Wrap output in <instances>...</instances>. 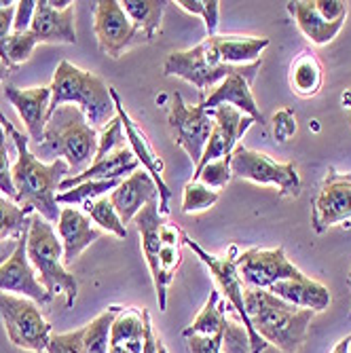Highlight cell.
I'll list each match as a JSON object with an SVG mask.
<instances>
[{
    "mask_svg": "<svg viewBox=\"0 0 351 353\" xmlns=\"http://www.w3.org/2000/svg\"><path fill=\"white\" fill-rule=\"evenodd\" d=\"M0 125H3L9 140H13L17 150V161L11 168L13 186H15L13 201L19 208L41 214L51 224L57 222L61 212V208H57V190L59 184L70 174L68 163L63 159H57L53 163H43L32 152L28 134L15 130V125L5 114H0Z\"/></svg>",
    "mask_w": 351,
    "mask_h": 353,
    "instance_id": "6da1fadb",
    "label": "cell"
},
{
    "mask_svg": "<svg viewBox=\"0 0 351 353\" xmlns=\"http://www.w3.org/2000/svg\"><path fill=\"white\" fill-rule=\"evenodd\" d=\"M243 303L252 328L267 345L281 353H297L305 345L315 315L311 309H299L259 288H243Z\"/></svg>",
    "mask_w": 351,
    "mask_h": 353,
    "instance_id": "7a4b0ae2",
    "label": "cell"
},
{
    "mask_svg": "<svg viewBox=\"0 0 351 353\" xmlns=\"http://www.w3.org/2000/svg\"><path fill=\"white\" fill-rule=\"evenodd\" d=\"M98 138V130H93L87 123L79 106L63 104L47 119L45 138L32 152L37 159H51V163L63 159L70 168V174L79 176L93 163Z\"/></svg>",
    "mask_w": 351,
    "mask_h": 353,
    "instance_id": "3957f363",
    "label": "cell"
},
{
    "mask_svg": "<svg viewBox=\"0 0 351 353\" xmlns=\"http://www.w3.org/2000/svg\"><path fill=\"white\" fill-rule=\"evenodd\" d=\"M49 89V117L63 104H74L81 108L93 130L100 132L117 117L114 102L110 98V85H106L102 77L74 66L68 59L57 63Z\"/></svg>",
    "mask_w": 351,
    "mask_h": 353,
    "instance_id": "277c9868",
    "label": "cell"
},
{
    "mask_svg": "<svg viewBox=\"0 0 351 353\" xmlns=\"http://www.w3.org/2000/svg\"><path fill=\"white\" fill-rule=\"evenodd\" d=\"M26 252L41 285L51 296L61 294L66 299V309H72L79 296V281L63 265V248L53 224L37 212L30 216Z\"/></svg>",
    "mask_w": 351,
    "mask_h": 353,
    "instance_id": "5b68a950",
    "label": "cell"
},
{
    "mask_svg": "<svg viewBox=\"0 0 351 353\" xmlns=\"http://www.w3.org/2000/svg\"><path fill=\"white\" fill-rule=\"evenodd\" d=\"M263 66V59L248 63V66H229L222 63L214 41L208 37L203 43H199L193 49L186 51H174L166 63H163V74L166 77H178L190 85H195L199 91V102L205 100L208 89H214L225 79L233 74H257Z\"/></svg>",
    "mask_w": 351,
    "mask_h": 353,
    "instance_id": "8992f818",
    "label": "cell"
},
{
    "mask_svg": "<svg viewBox=\"0 0 351 353\" xmlns=\"http://www.w3.org/2000/svg\"><path fill=\"white\" fill-rule=\"evenodd\" d=\"M0 322L15 347L32 353L47 351L51 341V324L41 311V305L34 301L0 292Z\"/></svg>",
    "mask_w": 351,
    "mask_h": 353,
    "instance_id": "52a82bcc",
    "label": "cell"
},
{
    "mask_svg": "<svg viewBox=\"0 0 351 353\" xmlns=\"http://www.w3.org/2000/svg\"><path fill=\"white\" fill-rule=\"evenodd\" d=\"M231 174L233 178L252 180L257 184H273L279 188V197H299L301 195V176L292 161L277 163L265 152L252 150L237 144L231 152Z\"/></svg>",
    "mask_w": 351,
    "mask_h": 353,
    "instance_id": "ba28073f",
    "label": "cell"
},
{
    "mask_svg": "<svg viewBox=\"0 0 351 353\" xmlns=\"http://www.w3.org/2000/svg\"><path fill=\"white\" fill-rule=\"evenodd\" d=\"M182 243L190 252H195L197 259L210 269V273L214 275V279L218 283V292L227 299L231 309L239 315L241 324H243V328L248 330V336H250V347H252L250 353H263L269 345L257 334V330L252 328L250 319L245 315V303H243V288L245 285H243V281L239 277L235 259H231V256H214V254L205 252L197 241H193L186 233H182Z\"/></svg>",
    "mask_w": 351,
    "mask_h": 353,
    "instance_id": "9c48e42d",
    "label": "cell"
},
{
    "mask_svg": "<svg viewBox=\"0 0 351 353\" xmlns=\"http://www.w3.org/2000/svg\"><path fill=\"white\" fill-rule=\"evenodd\" d=\"M168 125L174 136V142L188 154V159L197 168L203 157L205 144L210 140V134L214 130V119H212L210 110H205L201 104L186 106L182 95L176 91L172 95Z\"/></svg>",
    "mask_w": 351,
    "mask_h": 353,
    "instance_id": "30bf717a",
    "label": "cell"
},
{
    "mask_svg": "<svg viewBox=\"0 0 351 353\" xmlns=\"http://www.w3.org/2000/svg\"><path fill=\"white\" fill-rule=\"evenodd\" d=\"M93 32L98 47L110 59H119L134 45L146 43L142 32L132 23L119 0H100L93 11Z\"/></svg>",
    "mask_w": 351,
    "mask_h": 353,
    "instance_id": "8fae6325",
    "label": "cell"
},
{
    "mask_svg": "<svg viewBox=\"0 0 351 353\" xmlns=\"http://www.w3.org/2000/svg\"><path fill=\"white\" fill-rule=\"evenodd\" d=\"M239 277L245 288H259V290H269V288L283 279H297L305 275L301 269H297L281 245L273 250H261L250 248L241 252L235 259Z\"/></svg>",
    "mask_w": 351,
    "mask_h": 353,
    "instance_id": "7c38bea8",
    "label": "cell"
},
{
    "mask_svg": "<svg viewBox=\"0 0 351 353\" xmlns=\"http://www.w3.org/2000/svg\"><path fill=\"white\" fill-rule=\"evenodd\" d=\"M110 98L114 102V110H117V117L121 119L123 123V132H125V138H127V144H130L132 152L136 154V159L140 161V165L150 174V178L154 180L157 188H159V214L163 218L170 216V199H172V190L170 186L166 184L163 180V172H166V163L163 159L159 157L146 136V132L142 127L130 117V112L125 110L123 102H121V95L114 87H110Z\"/></svg>",
    "mask_w": 351,
    "mask_h": 353,
    "instance_id": "4fadbf2b",
    "label": "cell"
},
{
    "mask_svg": "<svg viewBox=\"0 0 351 353\" xmlns=\"http://www.w3.org/2000/svg\"><path fill=\"white\" fill-rule=\"evenodd\" d=\"M231 305L220 303V292H210L203 309L197 313L193 324L182 330L186 339L188 353H222V343H225V332L233 317Z\"/></svg>",
    "mask_w": 351,
    "mask_h": 353,
    "instance_id": "5bb4252c",
    "label": "cell"
},
{
    "mask_svg": "<svg viewBox=\"0 0 351 353\" xmlns=\"http://www.w3.org/2000/svg\"><path fill=\"white\" fill-rule=\"evenodd\" d=\"M347 220H351V174L328 170L320 195L313 199L311 227L317 235H322L332 224Z\"/></svg>",
    "mask_w": 351,
    "mask_h": 353,
    "instance_id": "9a60e30c",
    "label": "cell"
},
{
    "mask_svg": "<svg viewBox=\"0 0 351 353\" xmlns=\"http://www.w3.org/2000/svg\"><path fill=\"white\" fill-rule=\"evenodd\" d=\"M26 245H28V231H23V235L17 239V245L9 259L5 263H0V292L30 299L37 305H49L53 296L37 279V273L28 261Z\"/></svg>",
    "mask_w": 351,
    "mask_h": 353,
    "instance_id": "2e32d148",
    "label": "cell"
},
{
    "mask_svg": "<svg viewBox=\"0 0 351 353\" xmlns=\"http://www.w3.org/2000/svg\"><path fill=\"white\" fill-rule=\"evenodd\" d=\"M5 98L17 110L21 123L26 125V132L30 138V146H39L45 138V125L49 119V102L51 89L49 87H28L19 89L13 85L5 87Z\"/></svg>",
    "mask_w": 351,
    "mask_h": 353,
    "instance_id": "e0dca14e",
    "label": "cell"
},
{
    "mask_svg": "<svg viewBox=\"0 0 351 353\" xmlns=\"http://www.w3.org/2000/svg\"><path fill=\"white\" fill-rule=\"evenodd\" d=\"M74 17H77L74 3L68 9L57 11L49 5V0H39L34 17H32L30 32L34 34V39L39 43L77 45L79 39H77V30H74Z\"/></svg>",
    "mask_w": 351,
    "mask_h": 353,
    "instance_id": "ac0fdd59",
    "label": "cell"
},
{
    "mask_svg": "<svg viewBox=\"0 0 351 353\" xmlns=\"http://www.w3.org/2000/svg\"><path fill=\"white\" fill-rule=\"evenodd\" d=\"M257 79V74H233L229 79H225L220 85H216L212 89V93L203 102H199L205 110H214L222 104H229L233 108H237L239 112H243L245 117H250L254 123H265V117L261 112V108L257 106V100L252 95V81Z\"/></svg>",
    "mask_w": 351,
    "mask_h": 353,
    "instance_id": "d6986e66",
    "label": "cell"
},
{
    "mask_svg": "<svg viewBox=\"0 0 351 353\" xmlns=\"http://www.w3.org/2000/svg\"><path fill=\"white\" fill-rule=\"evenodd\" d=\"M154 197H159V188L146 170H136L132 176L121 180V184L108 195L123 224H130L138 212Z\"/></svg>",
    "mask_w": 351,
    "mask_h": 353,
    "instance_id": "ffe728a7",
    "label": "cell"
},
{
    "mask_svg": "<svg viewBox=\"0 0 351 353\" xmlns=\"http://www.w3.org/2000/svg\"><path fill=\"white\" fill-rule=\"evenodd\" d=\"M57 235L63 248V265L74 263L93 241L100 239V231L93 229L91 220L74 208H61Z\"/></svg>",
    "mask_w": 351,
    "mask_h": 353,
    "instance_id": "44dd1931",
    "label": "cell"
},
{
    "mask_svg": "<svg viewBox=\"0 0 351 353\" xmlns=\"http://www.w3.org/2000/svg\"><path fill=\"white\" fill-rule=\"evenodd\" d=\"M269 292L285 303H290L299 309H311L313 313H322L330 307L332 303V296H330V290L315 281L307 275H301L297 279H283V281H277L269 288Z\"/></svg>",
    "mask_w": 351,
    "mask_h": 353,
    "instance_id": "7402d4cb",
    "label": "cell"
},
{
    "mask_svg": "<svg viewBox=\"0 0 351 353\" xmlns=\"http://www.w3.org/2000/svg\"><path fill=\"white\" fill-rule=\"evenodd\" d=\"M136 170H140V161L132 152L130 144H127L125 148L110 152L108 157L100 159V161H93L83 174L68 176L59 184V190H70L89 180H121L123 176H132Z\"/></svg>",
    "mask_w": 351,
    "mask_h": 353,
    "instance_id": "603a6c76",
    "label": "cell"
},
{
    "mask_svg": "<svg viewBox=\"0 0 351 353\" xmlns=\"http://www.w3.org/2000/svg\"><path fill=\"white\" fill-rule=\"evenodd\" d=\"M136 229L140 233V245H142V254L146 259V265L150 269L152 281L154 285L161 279V271H159V254H161L163 241H161V224H163V216L159 214V197L150 199L134 218Z\"/></svg>",
    "mask_w": 351,
    "mask_h": 353,
    "instance_id": "cb8c5ba5",
    "label": "cell"
},
{
    "mask_svg": "<svg viewBox=\"0 0 351 353\" xmlns=\"http://www.w3.org/2000/svg\"><path fill=\"white\" fill-rule=\"evenodd\" d=\"M144 309L121 307L110 328L108 353H144Z\"/></svg>",
    "mask_w": 351,
    "mask_h": 353,
    "instance_id": "d4e9b609",
    "label": "cell"
},
{
    "mask_svg": "<svg viewBox=\"0 0 351 353\" xmlns=\"http://www.w3.org/2000/svg\"><path fill=\"white\" fill-rule=\"evenodd\" d=\"M285 9L294 17L299 30L313 45H328L337 39L345 21H326L317 13L313 0H297V3H285Z\"/></svg>",
    "mask_w": 351,
    "mask_h": 353,
    "instance_id": "484cf974",
    "label": "cell"
},
{
    "mask_svg": "<svg viewBox=\"0 0 351 353\" xmlns=\"http://www.w3.org/2000/svg\"><path fill=\"white\" fill-rule=\"evenodd\" d=\"M214 41V47L222 59V63L229 66H248L261 59V53L269 47L267 37H237V34H216L210 37Z\"/></svg>",
    "mask_w": 351,
    "mask_h": 353,
    "instance_id": "4316f807",
    "label": "cell"
},
{
    "mask_svg": "<svg viewBox=\"0 0 351 353\" xmlns=\"http://www.w3.org/2000/svg\"><path fill=\"white\" fill-rule=\"evenodd\" d=\"M324 70L317 57L309 51L297 55L290 63V87L301 98H311L322 89Z\"/></svg>",
    "mask_w": 351,
    "mask_h": 353,
    "instance_id": "83f0119b",
    "label": "cell"
},
{
    "mask_svg": "<svg viewBox=\"0 0 351 353\" xmlns=\"http://www.w3.org/2000/svg\"><path fill=\"white\" fill-rule=\"evenodd\" d=\"M121 7L144 34L146 43H150L157 37V30L161 28L168 3L166 0H123Z\"/></svg>",
    "mask_w": 351,
    "mask_h": 353,
    "instance_id": "f1b7e54d",
    "label": "cell"
},
{
    "mask_svg": "<svg viewBox=\"0 0 351 353\" xmlns=\"http://www.w3.org/2000/svg\"><path fill=\"white\" fill-rule=\"evenodd\" d=\"M210 114L222 134V140H225V154L231 157V152L235 150V146L239 144V140L243 138V134L250 130L254 121L229 104H222V106L210 110Z\"/></svg>",
    "mask_w": 351,
    "mask_h": 353,
    "instance_id": "f546056e",
    "label": "cell"
},
{
    "mask_svg": "<svg viewBox=\"0 0 351 353\" xmlns=\"http://www.w3.org/2000/svg\"><path fill=\"white\" fill-rule=\"evenodd\" d=\"M119 311H121V307L112 305V307L104 309L95 319H91L87 326H83V341H81L83 353H108L110 328H112V322Z\"/></svg>",
    "mask_w": 351,
    "mask_h": 353,
    "instance_id": "4dcf8cb0",
    "label": "cell"
},
{
    "mask_svg": "<svg viewBox=\"0 0 351 353\" xmlns=\"http://www.w3.org/2000/svg\"><path fill=\"white\" fill-rule=\"evenodd\" d=\"M32 210L19 208L13 199L0 197V241L19 239L30 229Z\"/></svg>",
    "mask_w": 351,
    "mask_h": 353,
    "instance_id": "1f68e13d",
    "label": "cell"
},
{
    "mask_svg": "<svg viewBox=\"0 0 351 353\" xmlns=\"http://www.w3.org/2000/svg\"><path fill=\"white\" fill-rule=\"evenodd\" d=\"M121 184V180H89L83 182L70 190L57 192V205H74V203H87L93 199L104 197L106 192L114 190Z\"/></svg>",
    "mask_w": 351,
    "mask_h": 353,
    "instance_id": "d6a6232c",
    "label": "cell"
},
{
    "mask_svg": "<svg viewBox=\"0 0 351 353\" xmlns=\"http://www.w3.org/2000/svg\"><path fill=\"white\" fill-rule=\"evenodd\" d=\"M85 205V212L87 216L98 224L102 231H108L112 235H117L119 239H125L127 237V229L125 224L121 222L117 210L112 208L110 199L108 197H100V199H93V201H87L83 203Z\"/></svg>",
    "mask_w": 351,
    "mask_h": 353,
    "instance_id": "836d02e7",
    "label": "cell"
},
{
    "mask_svg": "<svg viewBox=\"0 0 351 353\" xmlns=\"http://www.w3.org/2000/svg\"><path fill=\"white\" fill-rule=\"evenodd\" d=\"M39 41L34 39V34L28 30V32H13V34L9 37L7 41V47H5V59L3 63L5 66H9L11 70H15L19 63L28 61L32 57V53H34Z\"/></svg>",
    "mask_w": 351,
    "mask_h": 353,
    "instance_id": "e575fe53",
    "label": "cell"
},
{
    "mask_svg": "<svg viewBox=\"0 0 351 353\" xmlns=\"http://www.w3.org/2000/svg\"><path fill=\"white\" fill-rule=\"evenodd\" d=\"M220 199V192L203 186L201 182L190 180L182 190V212L184 214H197L212 208Z\"/></svg>",
    "mask_w": 351,
    "mask_h": 353,
    "instance_id": "d590c367",
    "label": "cell"
},
{
    "mask_svg": "<svg viewBox=\"0 0 351 353\" xmlns=\"http://www.w3.org/2000/svg\"><path fill=\"white\" fill-rule=\"evenodd\" d=\"M176 5L190 15L201 17L205 23L208 37L218 34V17H220V3L218 0H178Z\"/></svg>",
    "mask_w": 351,
    "mask_h": 353,
    "instance_id": "8d00e7d4",
    "label": "cell"
},
{
    "mask_svg": "<svg viewBox=\"0 0 351 353\" xmlns=\"http://www.w3.org/2000/svg\"><path fill=\"white\" fill-rule=\"evenodd\" d=\"M233 174H231V157H222L218 161L208 163L199 174L193 176V182H201L208 188H222L231 182Z\"/></svg>",
    "mask_w": 351,
    "mask_h": 353,
    "instance_id": "74e56055",
    "label": "cell"
},
{
    "mask_svg": "<svg viewBox=\"0 0 351 353\" xmlns=\"http://www.w3.org/2000/svg\"><path fill=\"white\" fill-rule=\"evenodd\" d=\"M127 146V138L123 134V123L119 117H114L104 130L100 132V138H98V150H95V159L93 161H100V159L108 157L110 152L119 150V148H125Z\"/></svg>",
    "mask_w": 351,
    "mask_h": 353,
    "instance_id": "f35d334b",
    "label": "cell"
},
{
    "mask_svg": "<svg viewBox=\"0 0 351 353\" xmlns=\"http://www.w3.org/2000/svg\"><path fill=\"white\" fill-rule=\"evenodd\" d=\"M250 336L248 330L243 328L241 319L237 313H233L229 328L225 332V343H222V353H250Z\"/></svg>",
    "mask_w": 351,
    "mask_h": 353,
    "instance_id": "ab89813d",
    "label": "cell"
},
{
    "mask_svg": "<svg viewBox=\"0 0 351 353\" xmlns=\"http://www.w3.org/2000/svg\"><path fill=\"white\" fill-rule=\"evenodd\" d=\"M11 157H9V136L0 125V192H5L7 199H15V186L11 176Z\"/></svg>",
    "mask_w": 351,
    "mask_h": 353,
    "instance_id": "60d3db41",
    "label": "cell"
},
{
    "mask_svg": "<svg viewBox=\"0 0 351 353\" xmlns=\"http://www.w3.org/2000/svg\"><path fill=\"white\" fill-rule=\"evenodd\" d=\"M81 341H83V328L63 334H51L47 353H83Z\"/></svg>",
    "mask_w": 351,
    "mask_h": 353,
    "instance_id": "b9f144b4",
    "label": "cell"
},
{
    "mask_svg": "<svg viewBox=\"0 0 351 353\" xmlns=\"http://www.w3.org/2000/svg\"><path fill=\"white\" fill-rule=\"evenodd\" d=\"M15 5L17 3H11V0H0V61L5 59V47L9 37L13 34Z\"/></svg>",
    "mask_w": 351,
    "mask_h": 353,
    "instance_id": "7bdbcfd3",
    "label": "cell"
},
{
    "mask_svg": "<svg viewBox=\"0 0 351 353\" xmlns=\"http://www.w3.org/2000/svg\"><path fill=\"white\" fill-rule=\"evenodd\" d=\"M273 132L279 142H285L290 136L297 134V117L292 110H279L273 117Z\"/></svg>",
    "mask_w": 351,
    "mask_h": 353,
    "instance_id": "ee69618b",
    "label": "cell"
},
{
    "mask_svg": "<svg viewBox=\"0 0 351 353\" xmlns=\"http://www.w3.org/2000/svg\"><path fill=\"white\" fill-rule=\"evenodd\" d=\"M313 5L326 21H345L347 17V3L343 0H313Z\"/></svg>",
    "mask_w": 351,
    "mask_h": 353,
    "instance_id": "f6af8a7d",
    "label": "cell"
},
{
    "mask_svg": "<svg viewBox=\"0 0 351 353\" xmlns=\"http://www.w3.org/2000/svg\"><path fill=\"white\" fill-rule=\"evenodd\" d=\"M34 11H37V0H19V3L15 5L13 32H28L32 26Z\"/></svg>",
    "mask_w": 351,
    "mask_h": 353,
    "instance_id": "bcb514c9",
    "label": "cell"
},
{
    "mask_svg": "<svg viewBox=\"0 0 351 353\" xmlns=\"http://www.w3.org/2000/svg\"><path fill=\"white\" fill-rule=\"evenodd\" d=\"M144 334H146V339H144V353H168V349H166V345H163V341H161V336L157 334V330H154V326H152V319H150V313L144 309Z\"/></svg>",
    "mask_w": 351,
    "mask_h": 353,
    "instance_id": "7dc6e473",
    "label": "cell"
},
{
    "mask_svg": "<svg viewBox=\"0 0 351 353\" xmlns=\"http://www.w3.org/2000/svg\"><path fill=\"white\" fill-rule=\"evenodd\" d=\"M349 343H351V334H349V336H345L343 341H339L330 353H349Z\"/></svg>",
    "mask_w": 351,
    "mask_h": 353,
    "instance_id": "c3c4849f",
    "label": "cell"
},
{
    "mask_svg": "<svg viewBox=\"0 0 351 353\" xmlns=\"http://www.w3.org/2000/svg\"><path fill=\"white\" fill-rule=\"evenodd\" d=\"M13 70L9 68V66H5L3 61H0V85H3V81H7L9 79V74H11Z\"/></svg>",
    "mask_w": 351,
    "mask_h": 353,
    "instance_id": "681fc988",
    "label": "cell"
},
{
    "mask_svg": "<svg viewBox=\"0 0 351 353\" xmlns=\"http://www.w3.org/2000/svg\"><path fill=\"white\" fill-rule=\"evenodd\" d=\"M347 279L351 281V267H349V275H347ZM349 317H351V313H349Z\"/></svg>",
    "mask_w": 351,
    "mask_h": 353,
    "instance_id": "f907efd6",
    "label": "cell"
},
{
    "mask_svg": "<svg viewBox=\"0 0 351 353\" xmlns=\"http://www.w3.org/2000/svg\"><path fill=\"white\" fill-rule=\"evenodd\" d=\"M349 353H351V343H349Z\"/></svg>",
    "mask_w": 351,
    "mask_h": 353,
    "instance_id": "816d5d0a",
    "label": "cell"
}]
</instances>
